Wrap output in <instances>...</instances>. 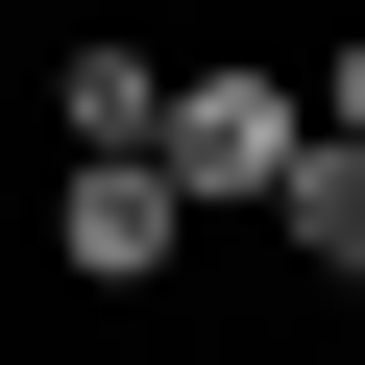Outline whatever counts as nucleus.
Here are the masks:
<instances>
[{
  "mask_svg": "<svg viewBox=\"0 0 365 365\" xmlns=\"http://www.w3.org/2000/svg\"><path fill=\"white\" fill-rule=\"evenodd\" d=\"M146 170H170V220H195V244H220V220L268 244V195L317 170V73H170V146H146Z\"/></svg>",
  "mask_w": 365,
  "mask_h": 365,
  "instance_id": "1",
  "label": "nucleus"
},
{
  "mask_svg": "<svg viewBox=\"0 0 365 365\" xmlns=\"http://www.w3.org/2000/svg\"><path fill=\"white\" fill-rule=\"evenodd\" d=\"M49 268H73L98 317H146L170 268H195V220H170V170H49Z\"/></svg>",
  "mask_w": 365,
  "mask_h": 365,
  "instance_id": "2",
  "label": "nucleus"
},
{
  "mask_svg": "<svg viewBox=\"0 0 365 365\" xmlns=\"http://www.w3.org/2000/svg\"><path fill=\"white\" fill-rule=\"evenodd\" d=\"M49 146L73 170H146L170 146V49H49Z\"/></svg>",
  "mask_w": 365,
  "mask_h": 365,
  "instance_id": "3",
  "label": "nucleus"
},
{
  "mask_svg": "<svg viewBox=\"0 0 365 365\" xmlns=\"http://www.w3.org/2000/svg\"><path fill=\"white\" fill-rule=\"evenodd\" d=\"M268 268L292 292H365V146H317L292 195H268Z\"/></svg>",
  "mask_w": 365,
  "mask_h": 365,
  "instance_id": "4",
  "label": "nucleus"
},
{
  "mask_svg": "<svg viewBox=\"0 0 365 365\" xmlns=\"http://www.w3.org/2000/svg\"><path fill=\"white\" fill-rule=\"evenodd\" d=\"M317 146H365V49H341V73H317Z\"/></svg>",
  "mask_w": 365,
  "mask_h": 365,
  "instance_id": "5",
  "label": "nucleus"
}]
</instances>
